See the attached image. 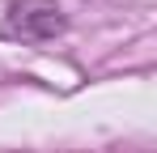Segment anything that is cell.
Segmentation results:
<instances>
[{"label":"cell","mask_w":157,"mask_h":153,"mask_svg":"<svg viewBox=\"0 0 157 153\" xmlns=\"http://www.w3.org/2000/svg\"><path fill=\"white\" fill-rule=\"evenodd\" d=\"M9 30L21 34V38L43 43V38L64 34V13L55 9L51 0H21V4H13V13H9Z\"/></svg>","instance_id":"cell-1"}]
</instances>
